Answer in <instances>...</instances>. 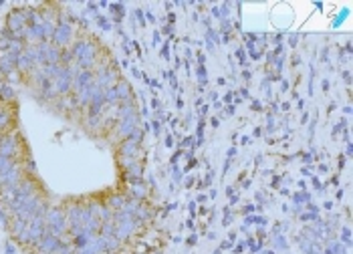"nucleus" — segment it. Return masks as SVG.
Here are the masks:
<instances>
[{
  "label": "nucleus",
  "mask_w": 353,
  "mask_h": 254,
  "mask_svg": "<svg viewBox=\"0 0 353 254\" xmlns=\"http://www.w3.org/2000/svg\"><path fill=\"white\" fill-rule=\"evenodd\" d=\"M73 56L77 58L79 67H83L85 71H89L93 65H95V58H97V47L91 43V41H79L75 43L73 47Z\"/></svg>",
  "instance_id": "f257e3e1"
},
{
  "label": "nucleus",
  "mask_w": 353,
  "mask_h": 254,
  "mask_svg": "<svg viewBox=\"0 0 353 254\" xmlns=\"http://www.w3.org/2000/svg\"><path fill=\"white\" fill-rule=\"evenodd\" d=\"M45 224H47V232L59 238V236L65 232V228H67L65 212H63V210H59V208L49 210V212L45 214Z\"/></svg>",
  "instance_id": "f03ea898"
},
{
  "label": "nucleus",
  "mask_w": 353,
  "mask_h": 254,
  "mask_svg": "<svg viewBox=\"0 0 353 254\" xmlns=\"http://www.w3.org/2000/svg\"><path fill=\"white\" fill-rule=\"evenodd\" d=\"M134 230H136V218L132 214L117 212V216H115V238L125 240V238H129V234Z\"/></svg>",
  "instance_id": "7ed1b4c3"
},
{
  "label": "nucleus",
  "mask_w": 353,
  "mask_h": 254,
  "mask_svg": "<svg viewBox=\"0 0 353 254\" xmlns=\"http://www.w3.org/2000/svg\"><path fill=\"white\" fill-rule=\"evenodd\" d=\"M53 89L57 95H65V93H69L71 89H73V69H69V67H63L61 69V73L54 77L53 81Z\"/></svg>",
  "instance_id": "20e7f679"
},
{
  "label": "nucleus",
  "mask_w": 353,
  "mask_h": 254,
  "mask_svg": "<svg viewBox=\"0 0 353 254\" xmlns=\"http://www.w3.org/2000/svg\"><path fill=\"white\" fill-rule=\"evenodd\" d=\"M18 151H21L18 135H16V133H4L2 140H0V155L14 160V158L18 155Z\"/></svg>",
  "instance_id": "39448f33"
},
{
  "label": "nucleus",
  "mask_w": 353,
  "mask_h": 254,
  "mask_svg": "<svg viewBox=\"0 0 353 254\" xmlns=\"http://www.w3.org/2000/svg\"><path fill=\"white\" fill-rule=\"evenodd\" d=\"M71 38H73V28H71L69 23H59V25L54 27L53 38H51L54 47L63 49V47H67V45L71 43Z\"/></svg>",
  "instance_id": "423d86ee"
},
{
  "label": "nucleus",
  "mask_w": 353,
  "mask_h": 254,
  "mask_svg": "<svg viewBox=\"0 0 353 254\" xmlns=\"http://www.w3.org/2000/svg\"><path fill=\"white\" fill-rule=\"evenodd\" d=\"M95 83L99 85L103 91L109 89V87H115V85H117V73H115V69H111V67H101L99 73H97Z\"/></svg>",
  "instance_id": "0eeeda50"
},
{
  "label": "nucleus",
  "mask_w": 353,
  "mask_h": 254,
  "mask_svg": "<svg viewBox=\"0 0 353 254\" xmlns=\"http://www.w3.org/2000/svg\"><path fill=\"white\" fill-rule=\"evenodd\" d=\"M136 129H137V113L125 117V119H119V123H117V135L121 140H127Z\"/></svg>",
  "instance_id": "6e6552de"
},
{
  "label": "nucleus",
  "mask_w": 353,
  "mask_h": 254,
  "mask_svg": "<svg viewBox=\"0 0 353 254\" xmlns=\"http://www.w3.org/2000/svg\"><path fill=\"white\" fill-rule=\"evenodd\" d=\"M59 246H61V240H59L57 236H53V234H49V232H47V234L41 238V242H39L41 252H45V254H54L59 250Z\"/></svg>",
  "instance_id": "1a4fd4ad"
},
{
  "label": "nucleus",
  "mask_w": 353,
  "mask_h": 254,
  "mask_svg": "<svg viewBox=\"0 0 353 254\" xmlns=\"http://www.w3.org/2000/svg\"><path fill=\"white\" fill-rule=\"evenodd\" d=\"M16 58L18 56H12L8 55V53H2L0 55V71L4 73V77L10 75L12 71H16Z\"/></svg>",
  "instance_id": "9d476101"
},
{
  "label": "nucleus",
  "mask_w": 353,
  "mask_h": 254,
  "mask_svg": "<svg viewBox=\"0 0 353 254\" xmlns=\"http://www.w3.org/2000/svg\"><path fill=\"white\" fill-rule=\"evenodd\" d=\"M137 151H139V143L132 140H123L119 145V155L121 158H136Z\"/></svg>",
  "instance_id": "9b49d317"
},
{
  "label": "nucleus",
  "mask_w": 353,
  "mask_h": 254,
  "mask_svg": "<svg viewBox=\"0 0 353 254\" xmlns=\"http://www.w3.org/2000/svg\"><path fill=\"white\" fill-rule=\"evenodd\" d=\"M10 125H12V109L8 105H2L0 103V131L4 133Z\"/></svg>",
  "instance_id": "f8f14e48"
},
{
  "label": "nucleus",
  "mask_w": 353,
  "mask_h": 254,
  "mask_svg": "<svg viewBox=\"0 0 353 254\" xmlns=\"http://www.w3.org/2000/svg\"><path fill=\"white\" fill-rule=\"evenodd\" d=\"M115 91H117V99H119V103H127V101H132V89H129V85L125 83V81H117Z\"/></svg>",
  "instance_id": "ddd939ff"
},
{
  "label": "nucleus",
  "mask_w": 353,
  "mask_h": 254,
  "mask_svg": "<svg viewBox=\"0 0 353 254\" xmlns=\"http://www.w3.org/2000/svg\"><path fill=\"white\" fill-rule=\"evenodd\" d=\"M14 97H16L14 89H12L10 85L2 83V87H0V101H4V103H12V101H14Z\"/></svg>",
  "instance_id": "4468645a"
},
{
  "label": "nucleus",
  "mask_w": 353,
  "mask_h": 254,
  "mask_svg": "<svg viewBox=\"0 0 353 254\" xmlns=\"http://www.w3.org/2000/svg\"><path fill=\"white\" fill-rule=\"evenodd\" d=\"M32 67H34V63H32V61H30V56L23 51V55L16 58V69H21V71H30Z\"/></svg>",
  "instance_id": "2eb2a0df"
},
{
  "label": "nucleus",
  "mask_w": 353,
  "mask_h": 254,
  "mask_svg": "<svg viewBox=\"0 0 353 254\" xmlns=\"http://www.w3.org/2000/svg\"><path fill=\"white\" fill-rule=\"evenodd\" d=\"M103 97H105V105H113V103H117V105H119V99H117V91H115V87L105 89V91H103Z\"/></svg>",
  "instance_id": "dca6fc26"
},
{
  "label": "nucleus",
  "mask_w": 353,
  "mask_h": 254,
  "mask_svg": "<svg viewBox=\"0 0 353 254\" xmlns=\"http://www.w3.org/2000/svg\"><path fill=\"white\" fill-rule=\"evenodd\" d=\"M25 230H27V222H25V220L16 218V220L12 222V232H14V236H16V238H18V236H21Z\"/></svg>",
  "instance_id": "f3484780"
},
{
  "label": "nucleus",
  "mask_w": 353,
  "mask_h": 254,
  "mask_svg": "<svg viewBox=\"0 0 353 254\" xmlns=\"http://www.w3.org/2000/svg\"><path fill=\"white\" fill-rule=\"evenodd\" d=\"M125 198L123 196H113V198H109V206L113 208V210H121L123 206H125Z\"/></svg>",
  "instance_id": "a211bd4d"
},
{
  "label": "nucleus",
  "mask_w": 353,
  "mask_h": 254,
  "mask_svg": "<svg viewBox=\"0 0 353 254\" xmlns=\"http://www.w3.org/2000/svg\"><path fill=\"white\" fill-rule=\"evenodd\" d=\"M132 194H134V200H141L145 196V186L143 184H134L132 186Z\"/></svg>",
  "instance_id": "6ab92c4d"
},
{
  "label": "nucleus",
  "mask_w": 353,
  "mask_h": 254,
  "mask_svg": "<svg viewBox=\"0 0 353 254\" xmlns=\"http://www.w3.org/2000/svg\"><path fill=\"white\" fill-rule=\"evenodd\" d=\"M127 175H129L132 180H137V178L141 175V166H139L137 162L134 164V166H129V168H127Z\"/></svg>",
  "instance_id": "aec40b11"
},
{
  "label": "nucleus",
  "mask_w": 353,
  "mask_h": 254,
  "mask_svg": "<svg viewBox=\"0 0 353 254\" xmlns=\"http://www.w3.org/2000/svg\"><path fill=\"white\" fill-rule=\"evenodd\" d=\"M2 81H4V73L0 71V85H2Z\"/></svg>",
  "instance_id": "412c9836"
},
{
  "label": "nucleus",
  "mask_w": 353,
  "mask_h": 254,
  "mask_svg": "<svg viewBox=\"0 0 353 254\" xmlns=\"http://www.w3.org/2000/svg\"><path fill=\"white\" fill-rule=\"evenodd\" d=\"M2 135H4V133H2V131H0V140H2Z\"/></svg>",
  "instance_id": "4be33fe9"
}]
</instances>
